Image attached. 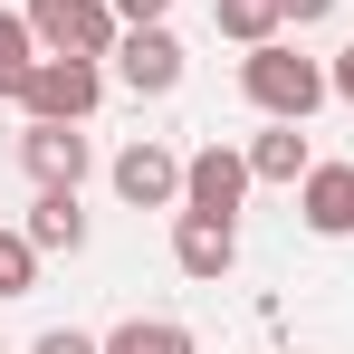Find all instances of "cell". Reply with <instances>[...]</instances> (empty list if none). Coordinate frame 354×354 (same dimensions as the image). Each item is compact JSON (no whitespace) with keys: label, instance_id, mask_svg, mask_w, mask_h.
<instances>
[{"label":"cell","instance_id":"9c48e42d","mask_svg":"<svg viewBox=\"0 0 354 354\" xmlns=\"http://www.w3.org/2000/svg\"><path fill=\"white\" fill-rule=\"evenodd\" d=\"M297 221L316 239H354V163H316L297 182Z\"/></svg>","mask_w":354,"mask_h":354},{"label":"cell","instance_id":"8fae6325","mask_svg":"<svg viewBox=\"0 0 354 354\" xmlns=\"http://www.w3.org/2000/svg\"><path fill=\"white\" fill-rule=\"evenodd\" d=\"M29 239H39V259H77V249H86L77 192H39V201H29Z\"/></svg>","mask_w":354,"mask_h":354},{"label":"cell","instance_id":"30bf717a","mask_svg":"<svg viewBox=\"0 0 354 354\" xmlns=\"http://www.w3.org/2000/svg\"><path fill=\"white\" fill-rule=\"evenodd\" d=\"M249 173H259V182H288V192H297V182L316 173L306 124H278V115H268V134H249Z\"/></svg>","mask_w":354,"mask_h":354},{"label":"cell","instance_id":"4fadbf2b","mask_svg":"<svg viewBox=\"0 0 354 354\" xmlns=\"http://www.w3.org/2000/svg\"><path fill=\"white\" fill-rule=\"evenodd\" d=\"M211 29L239 39V48H268V39L288 29V10H278V0H211Z\"/></svg>","mask_w":354,"mask_h":354},{"label":"cell","instance_id":"5b68a950","mask_svg":"<svg viewBox=\"0 0 354 354\" xmlns=\"http://www.w3.org/2000/svg\"><path fill=\"white\" fill-rule=\"evenodd\" d=\"M115 201L124 211H182V153H163L153 134H134L115 153Z\"/></svg>","mask_w":354,"mask_h":354},{"label":"cell","instance_id":"ba28073f","mask_svg":"<svg viewBox=\"0 0 354 354\" xmlns=\"http://www.w3.org/2000/svg\"><path fill=\"white\" fill-rule=\"evenodd\" d=\"M115 86H124V96H173V86H182V39L163 29V19L115 39Z\"/></svg>","mask_w":354,"mask_h":354},{"label":"cell","instance_id":"52a82bcc","mask_svg":"<svg viewBox=\"0 0 354 354\" xmlns=\"http://www.w3.org/2000/svg\"><path fill=\"white\" fill-rule=\"evenodd\" d=\"M19 163H29V182H39V192H77V182H86V163H96V144H86L77 124L29 115V134H19Z\"/></svg>","mask_w":354,"mask_h":354},{"label":"cell","instance_id":"ac0fdd59","mask_svg":"<svg viewBox=\"0 0 354 354\" xmlns=\"http://www.w3.org/2000/svg\"><path fill=\"white\" fill-rule=\"evenodd\" d=\"M278 10H288V29H316V19H326L335 0H278Z\"/></svg>","mask_w":354,"mask_h":354},{"label":"cell","instance_id":"7c38bea8","mask_svg":"<svg viewBox=\"0 0 354 354\" xmlns=\"http://www.w3.org/2000/svg\"><path fill=\"white\" fill-rule=\"evenodd\" d=\"M106 354H201V335L173 326V316H124L115 335H106Z\"/></svg>","mask_w":354,"mask_h":354},{"label":"cell","instance_id":"2e32d148","mask_svg":"<svg viewBox=\"0 0 354 354\" xmlns=\"http://www.w3.org/2000/svg\"><path fill=\"white\" fill-rule=\"evenodd\" d=\"M29 354H106V335H77V326H48Z\"/></svg>","mask_w":354,"mask_h":354},{"label":"cell","instance_id":"6da1fadb","mask_svg":"<svg viewBox=\"0 0 354 354\" xmlns=\"http://www.w3.org/2000/svg\"><path fill=\"white\" fill-rule=\"evenodd\" d=\"M239 96H249L259 115H278V124H306L335 96V77H326V58H306L297 39H268V48L239 58Z\"/></svg>","mask_w":354,"mask_h":354},{"label":"cell","instance_id":"8992f818","mask_svg":"<svg viewBox=\"0 0 354 354\" xmlns=\"http://www.w3.org/2000/svg\"><path fill=\"white\" fill-rule=\"evenodd\" d=\"M173 268L192 288H221L239 268V221H211V211H173Z\"/></svg>","mask_w":354,"mask_h":354},{"label":"cell","instance_id":"e0dca14e","mask_svg":"<svg viewBox=\"0 0 354 354\" xmlns=\"http://www.w3.org/2000/svg\"><path fill=\"white\" fill-rule=\"evenodd\" d=\"M163 10H173V0H115V19H124V29H153Z\"/></svg>","mask_w":354,"mask_h":354},{"label":"cell","instance_id":"3957f363","mask_svg":"<svg viewBox=\"0 0 354 354\" xmlns=\"http://www.w3.org/2000/svg\"><path fill=\"white\" fill-rule=\"evenodd\" d=\"M19 106L48 115V124H86L106 106V58H39L29 86H19Z\"/></svg>","mask_w":354,"mask_h":354},{"label":"cell","instance_id":"5bb4252c","mask_svg":"<svg viewBox=\"0 0 354 354\" xmlns=\"http://www.w3.org/2000/svg\"><path fill=\"white\" fill-rule=\"evenodd\" d=\"M48 58L39 48V29H29V10H0V96L19 106V86H29V67Z\"/></svg>","mask_w":354,"mask_h":354},{"label":"cell","instance_id":"9a60e30c","mask_svg":"<svg viewBox=\"0 0 354 354\" xmlns=\"http://www.w3.org/2000/svg\"><path fill=\"white\" fill-rule=\"evenodd\" d=\"M29 288H39V239L0 230V297H29Z\"/></svg>","mask_w":354,"mask_h":354},{"label":"cell","instance_id":"277c9868","mask_svg":"<svg viewBox=\"0 0 354 354\" xmlns=\"http://www.w3.org/2000/svg\"><path fill=\"white\" fill-rule=\"evenodd\" d=\"M249 144H201V153H182V211H211V221H239V201H249Z\"/></svg>","mask_w":354,"mask_h":354},{"label":"cell","instance_id":"d6986e66","mask_svg":"<svg viewBox=\"0 0 354 354\" xmlns=\"http://www.w3.org/2000/svg\"><path fill=\"white\" fill-rule=\"evenodd\" d=\"M326 77H335V96L354 106V48H335V58H326Z\"/></svg>","mask_w":354,"mask_h":354},{"label":"cell","instance_id":"7a4b0ae2","mask_svg":"<svg viewBox=\"0 0 354 354\" xmlns=\"http://www.w3.org/2000/svg\"><path fill=\"white\" fill-rule=\"evenodd\" d=\"M29 29L48 58H115V39H124L115 0H29Z\"/></svg>","mask_w":354,"mask_h":354}]
</instances>
